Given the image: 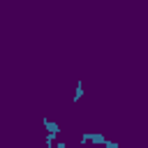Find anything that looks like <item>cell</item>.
Here are the masks:
<instances>
[{"mask_svg": "<svg viewBox=\"0 0 148 148\" xmlns=\"http://www.w3.org/2000/svg\"><path fill=\"white\" fill-rule=\"evenodd\" d=\"M88 141H92L95 146H104L106 136H104L102 132H88V134H83V136H81V143H88Z\"/></svg>", "mask_w": 148, "mask_h": 148, "instance_id": "1", "label": "cell"}, {"mask_svg": "<svg viewBox=\"0 0 148 148\" xmlns=\"http://www.w3.org/2000/svg\"><path fill=\"white\" fill-rule=\"evenodd\" d=\"M104 148H120L118 141H104Z\"/></svg>", "mask_w": 148, "mask_h": 148, "instance_id": "4", "label": "cell"}, {"mask_svg": "<svg viewBox=\"0 0 148 148\" xmlns=\"http://www.w3.org/2000/svg\"><path fill=\"white\" fill-rule=\"evenodd\" d=\"M56 148H67V146H65V143H62V141H60V143H58V146H56Z\"/></svg>", "mask_w": 148, "mask_h": 148, "instance_id": "5", "label": "cell"}, {"mask_svg": "<svg viewBox=\"0 0 148 148\" xmlns=\"http://www.w3.org/2000/svg\"><path fill=\"white\" fill-rule=\"evenodd\" d=\"M81 97H83V83L79 81V83H76V92H74V104H76Z\"/></svg>", "mask_w": 148, "mask_h": 148, "instance_id": "3", "label": "cell"}, {"mask_svg": "<svg viewBox=\"0 0 148 148\" xmlns=\"http://www.w3.org/2000/svg\"><path fill=\"white\" fill-rule=\"evenodd\" d=\"M42 125L49 130V134H58V132H60V125H58V123H51L49 118H42Z\"/></svg>", "mask_w": 148, "mask_h": 148, "instance_id": "2", "label": "cell"}]
</instances>
